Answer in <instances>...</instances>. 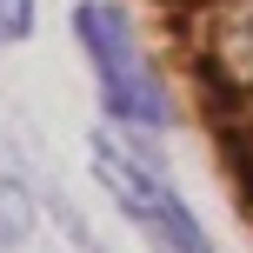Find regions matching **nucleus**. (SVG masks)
I'll list each match as a JSON object with an SVG mask.
<instances>
[{"instance_id": "nucleus-4", "label": "nucleus", "mask_w": 253, "mask_h": 253, "mask_svg": "<svg viewBox=\"0 0 253 253\" xmlns=\"http://www.w3.org/2000/svg\"><path fill=\"white\" fill-rule=\"evenodd\" d=\"M34 13H40V0H0V47L34 34Z\"/></svg>"}, {"instance_id": "nucleus-2", "label": "nucleus", "mask_w": 253, "mask_h": 253, "mask_svg": "<svg viewBox=\"0 0 253 253\" xmlns=\"http://www.w3.org/2000/svg\"><path fill=\"white\" fill-rule=\"evenodd\" d=\"M87 160H93L100 193L120 207V220H126L153 253H220L213 233L200 227V213L187 207V193L167 180V167L147 160L140 147H126L120 126H107V133L87 140Z\"/></svg>"}, {"instance_id": "nucleus-3", "label": "nucleus", "mask_w": 253, "mask_h": 253, "mask_svg": "<svg viewBox=\"0 0 253 253\" xmlns=\"http://www.w3.org/2000/svg\"><path fill=\"white\" fill-rule=\"evenodd\" d=\"M34 233V187L20 173V153L0 140V247H20Z\"/></svg>"}, {"instance_id": "nucleus-1", "label": "nucleus", "mask_w": 253, "mask_h": 253, "mask_svg": "<svg viewBox=\"0 0 253 253\" xmlns=\"http://www.w3.org/2000/svg\"><path fill=\"white\" fill-rule=\"evenodd\" d=\"M74 40L93 67V93H100V114L126 126V133H160L173 120L167 100V80L153 74V53L140 47V27L120 0H80L74 7Z\"/></svg>"}]
</instances>
